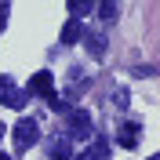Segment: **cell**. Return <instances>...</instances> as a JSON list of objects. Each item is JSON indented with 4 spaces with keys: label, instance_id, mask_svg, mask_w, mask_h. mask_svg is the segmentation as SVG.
Returning a JSON list of instances; mask_svg holds the SVG:
<instances>
[{
    "label": "cell",
    "instance_id": "cell-9",
    "mask_svg": "<svg viewBox=\"0 0 160 160\" xmlns=\"http://www.w3.org/2000/svg\"><path fill=\"white\" fill-rule=\"evenodd\" d=\"M95 11H98V18H102V22H113V18H117V4H98Z\"/></svg>",
    "mask_w": 160,
    "mask_h": 160
},
{
    "label": "cell",
    "instance_id": "cell-4",
    "mask_svg": "<svg viewBox=\"0 0 160 160\" xmlns=\"http://www.w3.org/2000/svg\"><path fill=\"white\" fill-rule=\"evenodd\" d=\"M0 102H4L8 109H22V102H26V91H18L15 84H8V80H0Z\"/></svg>",
    "mask_w": 160,
    "mask_h": 160
},
{
    "label": "cell",
    "instance_id": "cell-2",
    "mask_svg": "<svg viewBox=\"0 0 160 160\" xmlns=\"http://www.w3.org/2000/svg\"><path fill=\"white\" fill-rule=\"evenodd\" d=\"M69 138H91V117L84 109H73V117H69Z\"/></svg>",
    "mask_w": 160,
    "mask_h": 160
},
{
    "label": "cell",
    "instance_id": "cell-7",
    "mask_svg": "<svg viewBox=\"0 0 160 160\" xmlns=\"http://www.w3.org/2000/svg\"><path fill=\"white\" fill-rule=\"evenodd\" d=\"M138 131H142L138 124H124V128H120V138H117V142H120V146H128V149H135V146H138Z\"/></svg>",
    "mask_w": 160,
    "mask_h": 160
},
{
    "label": "cell",
    "instance_id": "cell-14",
    "mask_svg": "<svg viewBox=\"0 0 160 160\" xmlns=\"http://www.w3.org/2000/svg\"><path fill=\"white\" fill-rule=\"evenodd\" d=\"M149 160H160V157H149Z\"/></svg>",
    "mask_w": 160,
    "mask_h": 160
},
{
    "label": "cell",
    "instance_id": "cell-15",
    "mask_svg": "<svg viewBox=\"0 0 160 160\" xmlns=\"http://www.w3.org/2000/svg\"><path fill=\"white\" fill-rule=\"evenodd\" d=\"M80 160H84V157H80Z\"/></svg>",
    "mask_w": 160,
    "mask_h": 160
},
{
    "label": "cell",
    "instance_id": "cell-10",
    "mask_svg": "<svg viewBox=\"0 0 160 160\" xmlns=\"http://www.w3.org/2000/svg\"><path fill=\"white\" fill-rule=\"evenodd\" d=\"M88 11H95V4H84V0L69 4V15H88Z\"/></svg>",
    "mask_w": 160,
    "mask_h": 160
},
{
    "label": "cell",
    "instance_id": "cell-1",
    "mask_svg": "<svg viewBox=\"0 0 160 160\" xmlns=\"http://www.w3.org/2000/svg\"><path fill=\"white\" fill-rule=\"evenodd\" d=\"M11 138H15V149L18 153H26L29 146H37V138H40V128H37V120H18L15 124V131H11Z\"/></svg>",
    "mask_w": 160,
    "mask_h": 160
},
{
    "label": "cell",
    "instance_id": "cell-8",
    "mask_svg": "<svg viewBox=\"0 0 160 160\" xmlns=\"http://www.w3.org/2000/svg\"><path fill=\"white\" fill-rule=\"evenodd\" d=\"M69 146H73V138L66 135L62 142H55V146H51V157H55V160H69Z\"/></svg>",
    "mask_w": 160,
    "mask_h": 160
},
{
    "label": "cell",
    "instance_id": "cell-11",
    "mask_svg": "<svg viewBox=\"0 0 160 160\" xmlns=\"http://www.w3.org/2000/svg\"><path fill=\"white\" fill-rule=\"evenodd\" d=\"M8 26V4H0V29Z\"/></svg>",
    "mask_w": 160,
    "mask_h": 160
},
{
    "label": "cell",
    "instance_id": "cell-6",
    "mask_svg": "<svg viewBox=\"0 0 160 160\" xmlns=\"http://www.w3.org/2000/svg\"><path fill=\"white\" fill-rule=\"evenodd\" d=\"M84 44H88V51H91V58H102V55H106V37H102V33H88L84 29Z\"/></svg>",
    "mask_w": 160,
    "mask_h": 160
},
{
    "label": "cell",
    "instance_id": "cell-5",
    "mask_svg": "<svg viewBox=\"0 0 160 160\" xmlns=\"http://www.w3.org/2000/svg\"><path fill=\"white\" fill-rule=\"evenodd\" d=\"M80 37H84V22H80V18H69L66 26H62V33H58V40L66 44V48H69V44H77Z\"/></svg>",
    "mask_w": 160,
    "mask_h": 160
},
{
    "label": "cell",
    "instance_id": "cell-3",
    "mask_svg": "<svg viewBox=\"0 0 160 160\" xmlns=\"http://www.w3.org/2000/svg\"><path fill=\"white\" fill-rule=\"evenodd\" d=\"M29 91L33 95H44V98H55V77H51L48 69H40L37 77L29 80Z\"/></svg>",
    "mask_w": 160,
    "mask_h": 160
},
{
    "label": "cell",
    "instance_id": "cell-13",
    "mask_svg": "<svg viewBox=\"0 0 160 160\" xmlns=\"http://www.w3.org/2000/svg\"><path fill=\"white\" fill-rule=\"evenodd\" d=\"M0 138H4V124H0Z\"/></svg>",
    "mask_w": 160,
    "mask_h": 160
},
{
    "label": "cell",
    "instance_id": "cell-12",
    "mask_svg": "<svg viewBox=\"0 0 160 160\" xmlns=\"http://www.w3.org/2000/svg\"><path fill=\"white\" fill-rule=\"evenodd\" d=\"M0 160H11V157H8V153H0Z\"/></svg>",
    "mask_w": 160,
    "mask_h": 160
}]
</instances>
